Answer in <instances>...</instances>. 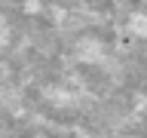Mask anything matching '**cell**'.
Returning <instances> with one entry per match:
<instances>
[{
    "instance_id": "2",
    "label": "cell",
    "mask_w": 147,
    "mask_h": 138,
    "mask_svg": "<svg viewBox=\"0 0 147 138\" xmlns=\"http://www.w3.org/2000/svg\"><path fill=\"white\" fill-rule=\"evenodd\" d=\"M126 31L138 40H147V12H132L126 22Z\"/></svg>"
},
{
    "instance_id": "3",
    "label": "cell",
    "mask_w": 147,
    "mask_h": 138,
    "mask_svg": "<svg viewBox=\"0 0 147 138\" xmlns=\"http://www.w3.org/2000/svg\"><path fill=\"white\" fill-rule=\"evenodd\" d=\"M6 43H9V22L0 16V49H3Z\"/></svg>"
},
{
    "instance_id": "1",
    "label": "cell",
    "mask_w": 147,
    "mask_h": 138,
    "mask_svg": "<svg viewBox=\"0 0 147 138\" xmlns=\"http://www.w3.org/2000/svg\"><path fill=\"white\" fill-rule=\"evenodd\" d=\"M77 58L83 64H98L104 58V43L95 40V37H83L80 43H77Z\"/></svg>"
}]
</instances>
